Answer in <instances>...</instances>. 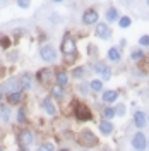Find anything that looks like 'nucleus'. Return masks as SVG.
Returning <instances> with one entry per match:
<instances>
[{
	"mask_svg": "<svg viewBox=\"0 0 149 151\" xmlns=\"http://www.w3.org/2000/svg\"><path fill=\"white\" fill-rule=\"evenodd\" d=\"M17 142L19 146H31L33 142H34V132L31 131L29 127H24V129H21L17 134Z\"/></svg>",
	"mask_w": 149,
	"mask_h": 151,
	"instance_id": "obj_1",
	"label": "nucleus"
},
{
	"mask_svg": "<svg viewBox=\"0 0 149 151\" xmlns=\"http://www.w3.org/2000/svg\"><path fill=\"white\" fill-rule=\"evenodd\" d=\"M79 142L84 144L86 148H93V146L98 144V137H96L89 129H84V131L79 134Z\"/></svg>",
	"mask_w": 149,
	"mask_h": 151,
	"instance_id": "obj_2",
	"label": "nucleus"
},
{
	"mask_svg": "<svg viewBox=\"0 0 149 151\" xmlns=\"http://www.w3.org/2000/svg\"><path fill=\"white\" fill-rule=\"evenodd\" d=\"M74 113H75V119L79 122H87V120L93 119V113H91V110L86 105H77V108H75Z\"/></svg>",
	"mask_w": 149,
	"mask_h": 151,
	"instance_id": "obj_3",
	"label": "nucleus"
},
{
	"mask_svg": "<svg viewBox=\"0 0 149 151\" xmlns=\"http://www.w3.org/2000/svg\"><path fill=\"white\" fill-rule=\"evenodd\" d=\"M19 89H21V86H19L17 77H10L5 83L0 84V91H2V93H12V91H19Z\"/></svg>",
	"mask_w": 149,
	"mask_h": 151,
	"instance_id": "obj_4",
	"label": "nucleus"
},
{
	"mask_svg": "<svg viewBox=\"0 0 149 151\" xmlns=\"http://www.w3.org/2000/svg\"><path fill=\"white\" fill-rule=\"evenodd\" d=\"M132 148L135 151H144L148 148V139L142 132H137L134 137H132Z\"/></svg>",
	"mask_w": 149,
	"mask_h": 151,
	"instance_id": "obj_5",
	"label": "nucleus"
},
{
	"mask_svg": "<svg viewBox=\"0 0 149 151\" xmlns=\"http://www.w3.org/2000/svg\"><path fill=\"white\" fill-rule=\"evenodd\" d=\"M60 50H62V53H64V55H75V52H77L75 41L72 40V38L67 36L65 40L62 41V47H60Z\"/></svg>",
	"mask_w": 149,
	"mask_h": 151,
	"instance_id": "obj_6",
	"label": "nucleus"
},
{
	"mask_svg": "<svg viewBox=\"0 0 149 151\" xmlns=\"http://www.w3.org/2000/svg\"><path fill=\"white\" fill-rule=\"evenodd\" d=\"M39 57L45 60V62H53L57 58V52L53 47H50V45H45V47L39 48Z\"/></svg>",
	"mask_w": 149,
	"mask_h": 151,
	"instance_id": "obj_7",
	"label": "nucleus"
},
{
	"mask_svg": "<svg viewBox=\"0 0 149 151\" xmlns=\"http://www.w3.org/2000/svg\"><path fill=\"white\" fill-rule=\"evenodd\" d=\"M98 10H94V9H87V10H84V14H82V22L84 24H94V22H98Z\"/></svg>",
	"mask_w": 149,
	"mask_h": 151,
	"instance_id": "obj_8",
	"label": "nucleus"
},
{
	"mask_svg": "<svg viewBox=\"0 0 149 151\" xmlns=\"http://www.w3.org/2000/svg\"><path fill=\"white\" fill-rule=\"evenodd\" d=\"M96 36L103 38V40H108V38L112 36V29L108 28V24H105V22H98V26H96Z\"/></svg>",
	"mask_w": 149,
	"mask_h": 151,
	"instance_id": "obj_9",
	"label": "nucleus"
},
{
	"mask_svg": "<svg viewBox=\"0 0 149 151\" xmlns=\"http://www.w3.org/2000/svg\"><path fill=\"white\" fill-rule=\"evenodd\" d=\"M94 70H96L98 74H101V77L105 81L112 77V72H110V69H108V65H106L105 62H96V64H94Z\"/></svg>",
	"mask_w": 149,
	"mask_h": 151,
	"instance_id": "obj_10",
	"label": "nucleus"
},
{
	"mask_svg": "<svg viewBox=\"0 0 149 151\" xmlns=\"http://www.w3.org/2000/svg\"><path fill=\"white\" fill-rule=\"evenodd\" d=\"M19 86H21V89H31L33 88V77L29 72H22L21 77H19Z\"/></svg>",
	"mask_w": 149,
	"mask_h": 151,
	"instance_id": "obj_11",
	"label": "nucleus"
},
{
	"mask_svg": "<svg viewBox=\"0 0 149 151\" xmlns=\"http://www.w3.org/2000/svg\"><path fill=\"white\" fill-rule=\"evenodd\" d=\"M98 127H100V132H101L103 136H110L113 132V124L112 120H106V119H103L101 122L98 124Z\"/></svg>",
	"mask_w": 149,
	"mask_h": 151,
	"instance_id": "obj_12",
	"label": "nucleus"
},
{
	"mask_svg": "<svg viewBox=\"0 0 149 151\" xmlns=\"http://www.w3.org/2000/svg\"><path fill=\"white\" fill-rule=\"evenodd\" d=\"M22 98H24V94L21 93V89H19V91H12V93H7V103L9 105H19L22 101Z\"/></svg>",
	"mask_w": 149,
	"mask_h": 151,
	"instance_id": "obj_13",
	"label": "nucleus"
},
{
	"mask_svg": "<svg viewBox=\"0 0 149 151\" xmlns=\"http://www.w3.org/2000/svg\"><path fill=\"white\" fill-rule=\"evenodd\" d=\"M43 110L48 113V115H55L57 113V108L55 105H53V101H52V96H47V98H43Z\"/></svg>",
	"mask_w": 149,
	"mask_h": 151,
	"instance_id": "obj_14",
	"label": "nucleus"
},
{
	"mask_svg": "<svg viewBox=\"0 0 149 151\" xmlns=\"http://www.w3.org/2000/svg\"><path fill=\"white\" fill-rule=\"evenodd\" d=\"M36 77H38V81L39 83H50V79H52V69H39L38 70V74H36Z\"/></svg>",
	"mask_w": 149,
	"mask_h": 151,
	"instance_id": "obj_15",
	"label": "nucleus"
},
{
	"mask_svg": "<svg viewBox=\"0 0 149 151\" xmlns=\"http://www.w3.org/2000/svg\"><path fill=\"white\" fill-rule=\"evenodd\" d=\"M101 100L105 101V103H115V101L118 100V91H115V89H108V91L103 93Z\"/></svg>",
	"mask_w": 149,
	"mask_h": 151,
	"instance_id": "obj_16",
	"label": "nucleus"
},
{
	"mask_svg": "<svg viewBox=\"0 0 149 151\" xmlns=\"http://www.w3.org/2000/svg\"><path fill=\"white\" fill-rule=\"evenodd\" d=\"M55 83L64 88V86L69 83V74H67L65 70H57L55 72Z\"/></svg>",
	"mask_w": 149,
	"mask_h": 151,
	"instance_id": "obj_17",
	"label": "nucleus"
},
{
	"mask_svg": "<svg viewBox=\"0 0 149 151\" xmlns=\"http://www.w3.org/2000/svg\"><path fill=\"white\" fill-rule=\"evenodd\" d=\"M134 124H135L137 129H142L146 125V115H144V112L137 110V112L134 113Z\"/></svg>",
	"mask_w": 149,
	"mask_h": 151,
	"instance_id": "obj_18",
	"label": "nucleus"
},
{
	"mask_svg": "<svg viewBox=\"0 0 149 151\" xmlns=\"http://www.w3.org/2000/svg\"><path fill=\"white\" fill-rule=\"evenodd\" d=\"M0 120L4 124L10 122V106L9 105H2L0 103Z\"/></svg>",
	"mask_w": 149,
	"mask_h": 151,
	"instance_id": "obj_19",
	"label": "nucleus"
},
{
	"mask_svg": "<svg viewBox=\"0 0 149 151\" xmlns=\"http://www.w3.org/2000/svg\"><path fill=\"white\" fill-rule=\"evenodd\" d=\"M108 60H110V62H118V60H120V52H118V48H110V50H108Z\"/></svg>",
	"mask_w": 149,
	"mask_h": 151,
	"instance_id": "obj_20",
	"label": "nucleus"
},
{
	"mask_svg": "<svg viewBox=\"0 0 149 151\" xmlns=\"http://www.w3.org/2000/svg\"><path fill=\"white\" fill-rule=\"evenodd\" d=\"M106 19H108V22H115V21H118V10L117 9H108L106 10Z\"/></svg>",
	"mask_w": 149,
	"mask_h": 151,
	"instance_id": "obj_21",
	"label": "nucleus"
},
{
	"mask_svg": "<svg viewBox=\"0 0 149 151\" xmlns=\"http://www.w3.org/2000/svg\"><path fill=\"white\" fill-rule=\"evenodd\" d=\"M52 96H53V98H58V100L64 98V88L58 86V84H55L53 88H52Z\"/></svg>",
	"mask_w": 149,
	"mask_h": 151,
	"instance_id": "obj_22",
	"label": "nucleus"
},
{
	"mask_svg": "<svg viewBox=\"0 0 149 151\" xmlns=\"http://www.w3.org/2000/svg\"><path fill=\"white\" fill-rule=\"evenodd\" d=\"M115 115H117V113H115V108H112V106H106V108L103 110V119H106V120H112Z\"/></svg>",
	"mask_w": 149,
	"mask_h": 151,
	"instance_id": "obj_23",
	"label": "nucleus"
},
{
	"mask_svg": "<svg viewBox=\"0 0 149 151\" xmlns=\"http://www.w3.org/2000/svg\"><path fill=\"white\" fill-rule=\"evenodd\" d=\"M10 45H12V41H10L9 36H0V48H4V50H9Z\"/></svg>",
	"mask_w": 149,
	"mask_h": 151,
	"instance_id": "obj_24",
	"label": "nucleus"
},
{
	"mask_svg": "<svg viewBox=\"0 0 149 151\" xmlns=\"http://www.w3.org/2000/svg\"><path fill=\"white\" fill-rule=\"evenodd\" d=\"M89 88H91L93 91H101V89H103V81H100V79H94V81H91V83H89Z\"/></svg>",
	"mask_w": 149,
	"mask_h": 151,
	"instance_id": "obj_25",
	"label": "nucleus"
},
{
	"mask_svg": "<svg viewBox=\"0 0 149 151\" xmlns=\"http://www.w3.org/2000/svg\"><path fill=\"white\" fill-rule=\"evenodd\" d=\"M17 124H26V108H19L17 110Z\"/></svg>",
	"mask_w": 149,
	"mask_h": 151,
	"instance_id": "obj_26",
	"label": "nucleus"
},
{
	"mask_svg": "<svg viewBox=\"0 0 149 151\" xmlns=\"http://www.w3.org/2000/svg\"><path fill=\"white\" fill-rule=\"evenodd\" d=\"M36 151H55V148H53V144H52V142H43V144H39V146H38Z\"/></svg>",
	"mask_w": 149,
	"mask_h": 151,
	"instance_id": "obj_27",
	"label": "nucleus"
},
{
	"mask_svg": "<svg viewBox=\"0 0 149 151\" xmlns=\"http://www.w3.org/2000/svg\"><path fill=\"white\" fill-rule=\"evenodd\" d=\"M130 17H127V16H123V17L118 19V24H120V28H129L130 26Z\"/></svg>",
	"mask_w": 149,
	"mask_h": 151,
	"instance_id": "obj_28",
	"label": "nucleus"
},
{
	"mask_svg": "<svg viewBox=\"0 0 149 151\" xmlns=\"http://www.w3.org/2000/svg\"><path fill=\"white\" fill-rule=\"evenodd\" d=\"M130 57H132V60H140V58L144 57V52H142V50H134Z\"/></svg>",
	"mask_w": 149,
	"mask_h": 151,
	"instance_id": "obj_29",
	"label": "nucleus"
},
{
	"mask_svg": "<svg viewBox=\"0 0 149 151\" xmlns=\"http://www.w3.org/2000/svg\"><path fill=\"white\" fill-rule=\"evenodd\" d=\"M29 5H31V0H17V7L21 9H29Z\"/></svg>",
	"mask_w": 149,
	"mask_h": 151,
	"instance_id": "obj_30",
	"label": "nucleus"
},
{
	"mask_svg": "<svg viewBox=\"0 0 149 151\" xmlns=\"http://www.w3.org/2000/svg\"><path fill=\"white\" fill-rule=\"evenodd\" d=\"M139 45H142V47H149V35H144V36L139 38Z\"/></svg>",
	"mask_w": 149,
	"mask_h": 151,
	"instance_id": "obj_31",
	"label": "nucleus"
},
{
	"mask_svg": "<svg viewBox=\"0 0 149 151\" xmlns=\"http://www.w3.org/2000/svg\"><path fill=\"white\" fill-rule=\"evenodd\" d=\"M72 76H74V77H82L84 76V67H77V69H74Z\"/></svg>",
	"mask_w": 149,
	"mask_h": 151,
	"instance_id": "obj_32",
	"label": "nucleus"
},
{
	"mask_svg": "<svg viewBox=\"0 0 149 151\" xmlns=\"http://www.w3.org/2000/svg\"><path fill=\"white\" fill-rule=\"evenodd\" d=\"M115 113H117V115H123V113H125V105H118V106L115 108Z\"/></svg>",
	"mask_w": 149,
	"mask_h": 151,
	"instance_id": "obj_33",
	"label": "nucleus"
},
{
	"mask_svg": "<svg viewBox=\"0 0 149 151\" xmlns=\"http://www.w3.org/2000/svg\"><path fill=\"white\" fill-rule=\"evenodd\" d=\"M87 89H89V86H87V84H81V86H79V91L84 93V94L87 93Z\"/></svg>",
	"mask_w": 149,
	"mask_h": 151,
	"instance_id": "obj_34",
	"label": "nucleus"
},
{
	"mask_svg": "<svg viewBox=\"0 0 149 151\" xmlns=\"http://www.w3.org/2000/svg\"><path fill=\"white\" fill-rule=\"evenodd\" d=\"M7 58H9V60H16V58H17V53H9Z\"/></svg>",
	"mask_w": 149,
	"mask_h": 151,
	"instance_id": "obj_35",
	"label": "nucleus"
},
{
	"mask_svg": "<svg viewBox=\"0 0 149 151\" xmlns=\"http://www.w3.org/2000/svg\"><path fill=\"white\" fill-rule=\"evenodd\" d=\"M19 151H29L28 146H19Z\"/></svg>",
	"mask_w": 149,
	"mask_h": 151,
	"instance_id": "obj_36",
	"label": "nucleus"
},
{
	"mask_svg": "<svg viewBox=\"0 0 149 151\" xmlns=\"http://www.w3.org/2000/svg\"><path fill=\"white\" fill-rule=\"evenodd\" d=\"M2 94H4V93H2V91H0V103H2V98H4V96H2Z\"/></svg>",
	"mask_w": 149,
	"mask_h": 151,
	"instance_id": "obj_37",
	"label": "nucleus"
},
{
	"mask_svg": "<svg viewBox=\"0 0 149 151\" xmlns=\"http://www.w3.org/2000/svg\"><path fill=\"white\" fill-rule=\"evenodd\" d=\"M60 151H69V150H65V148H64V150H60Z\"/></svg>",
	"mask_w": 149,
	"mask_h": 151,
	"instance_id": "obj_38",
	"label": "nucleus"
},
{
	"mask_svg": "<svg viewBox=\"0 0 149 151\" xmlns=\"http://www.w3.org/2000/svg\"><path fill=\"white\" fill-rule=\"evenodd\" d=\"M53 2H62V0H53Z\"/></svg>",
	"mask_w": 149,
	"mask_h": 151,
	"instance_id": "obj_39",
	"label": "nucleus"
},
{
	"mask_svg": "<svg viewBox=\"0 0 149 151\" xmlns=\"http://www.w3.org/2000/svg\"><path fill=\"white\" fill-rule=\"evenodd\" d=\"M0 151H4V148H2V146H0Z\"/></svg>",
	"mask_w": 149,
	"mask_h": 151,
	"instance_id": "obj_40",
	"label": "nucleus"
},
{
	"mask_svg": "<svg viewBox=\"0 0 149 151\" xmlns=\"http://www.w3.org/2000/svg\"><path fill=\"white\" fill-rule=\"evenodd\" d=\"M0 65H2V60H0Z\"/></svg>",
	"mask_w": 149,
	"mask_h": 151,
	"instance_id": "obj_41",
	"label": "nucleus"
},
{
	"mask_svg": "<svg viewBox=\"0 0 149 151\" xmlns=\"http://www.w3.org/2000/svg\"><path fill=\"white\" fill-rule=\"evenodd\" d=\"M148 5H149V0H148Z\"/></svg>",
	"mask_w": 149,
	"mask_h": 151,
	"instance_id": "obj_42",
	"label": "nucleus"
},
{
	"mask_svg": "<svg viewBox=\"0 0 149 151\" xmlns=\"http://www.w3.org/2000/svg\"><path fill=\"white\" fill-rule=\"evenodd\" d=\"M2 2H5V0H2Z\"/></svg>",
	"mask_w": 149,
	"mask_h": 151,
	"instance_id": "obj_43",
	"label": "nucleus"
},
{
	"mask_svg": "<svg viewBox=\"0 0 149 151\" xmlns=\"http://www.w3.org/2000/svg\"><path fill=\"white\" fill-rule=\"evenodd\" d=\"M148 142H149V139H148Z\"/></svg>",
	"mask_w": 149,
	"mask_h": 151,
	"instance_id": "obj_44",
	"label": "nucleus"
}]
</instances>
